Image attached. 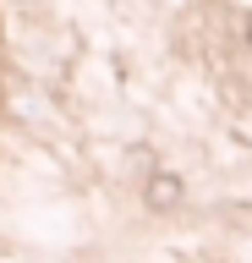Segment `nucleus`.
Returning a JSON list of instances; mask_svg holds the SVG:
<instances>
[{
	"mask_svg": "<svg viewBox=\"0 0 252 263\" xmlns=\"http://www.w3.org/2000/svg\"><path fill=\"white\" fill-rule=\"evenodd\" d=\"M153 203V209H176L181 203V181L170 176V170H159V176H148V192H143Z\"/></svg>",
	"mask_w": 252,
	"mask_h": 263,
	"instance_id": "1",
	"label": "nucleus"
},
{
	"mask_svg": "<svg viewBox=\"0 0 252 263\" xmlns=\"http://www.w3.org/2000/svg\"><path fill=\"white\" fill-rule=\"evenodd\" d=\"M247 39H252V22H247Z\"/></svg>",
	"mask_w": 252,
	"mask_h": 263,
	"instance_id": "2",
	"label": "nucleus"
}]
</instances>
